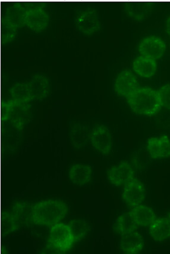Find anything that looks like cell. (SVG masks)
Returning a JSON list of instances; mask_svg holds the SVG:
<instances>
[{
    "instance_id": "9a60e30c",
    "label": "cell",
    "mask_w": 170,
    "mask_h": 254,
    "mask_svg": "<svg viewBox=\"0 0 170 254\" xmlns=\"http://www.w3.org/2000/svg\"><path fill=\"white\" fill-rule=\"evenodd\" d=\"M144 246V239L138 232H133L121 237L120 248L124 252L135 254L141 252Z\"/></svg>"
},
{
    "instance_id": "2e32d148",
    "label": "cell",
    "mask_w": 170,
    "mask_h": 254,
    "mask_svg": "<svg viewBox=\"0 0 170 254\" xmlns=\"http://www.w3.org/2000/svg\"><path fill=\"white\" fill-rule=\"evenodd\" d=\"M49 16L42 8L27 11L26 24L33 31L39 32L46 28Z\"/></svg>"
},
{
    "instance_id": "e575fe53",
    "label": "cell",
    "mask_w": 170,
    "mask_h": 254,
    "mask_svg": "<svg viewBox=\"0 0 170 254\" xmlns=\"http://www.w3.org/2000/svg\"></svg>"
},
{
    "instance_id": "ac0fdd59",
    "label": "cell",
    "mask_w": 170,
    "mask_h": 254,
    "mask_svg": "<svg viewBox=\"0 0 170 254\" xmlns=\"http://www.w3.org/2000/svg\"><path fill=\"white\" fill-rule=\"evenodd\" d=\"M90 130L86 126L78 123L72 127L71 140L73 145L77 149L86 146L90 139Z\"/></svg>"
},
{
    "instance_id": "6da1fadb",
    "label": "cell",
    "mask_w": 170,
    "mask_h": 254,
    "mask_svg": "<svg viewBox=\"0 0 170 254\" xmlns=\"http://www.w3.org/2000/svg\"><path fill=\"white\" fill-rule=\"evenodd\" d=\"M68 208L65 202L59 200L44 201L33 207V222L36 225H56L68 213Z\"/></svg>"
},
{
    "instance_id": "e0dca14e",
    "label": "cell",
    "mask_w": 170,
    "mask_h": 254,
    "mask_svg": "<svg viewBox=\"0 0 170 254\" xmlns=\"http://www.w3.org/2000/svg\"><path fill=\"white\" fill-rule=\"evenodd\" d=\"M27 11L20 2L14 3L7 8L5 18L14 26L22 27L26 24Z\"/></svg>"
},
{
    "instance_id": "d6a6232c",
    "label": "cell",
    "mask_w": 170,
    "mask_h": 254,
    "mask_svg": "<svg viewBox=\"0 0 170 254\" xmlns=\"http://www.w3.org/2000/svg\"><path fill=\"white\" fill-rule=\"evenodd\" d=\"M1 254H8V252L7 249H5V247H2V249L1 251Z\"/></svg>"
},
{
    "instance_id": "ba28073f",
    "label": "cell",
    "mask_w": 170,
    "mask_h": 254,
    "mask_svg": "<svg viewBox=\"0 0 170 254\" xmlns=\"http://www.w3.org/2000/svg\"><path fill=\"white\" fill-rule=\"evenodd\" d=\"M134 171L127 162H122L119 165L113 166L108 172L109 181L117 186L126 185L133 180Z\"/></svg>"
},
{
    "instance_id": "52a82bcc",
    "label": "cell",
    "mask_w": 170,
    "mask_h": 254,
    "mask_svg": "<svg viewBox=\"0 0 170 254\" xmlns=\"http://www.w3.org/2000/svg\"><path fill=\"white\" fill-rule=\"evenodd\" d=\"M145 194L144 186L138 180L133 179L124 187L123 198L130 206L136 207L144 200Z\"/></svg>"
},
{
    "instance_id": "4316f807",
    "label": "cell",
    "mask_w": 170,
    "mask_h": 254,
    "mask_svg": "<svg viewBox=\"0 0 170 254\" xmlns=\"http://www.w3.org/2000/svg\"><path fill=\"white\" fill-rule=\"evenodd\" d=\"M13 214L4 212L1 215V231L2 236L10 234V233L17 231L20 228Z\"/></svg>"
},
{
    "instance_id": "7a4b0ae2",
    "label": "cell",
    "mask_w": 170,
    "mask_h": 254,
    "mask_svg": "<svg viewBox=\"0 0 170 254\" xmlns=\"http://www.w3.org/2000/svg\"><path fill=\"white\" fill-rule=\"evenodd\" d=\"M127 101L135 113L145 116H153L162 107L158 92L148 87L138 88L127 97Z\"/></svg>"
},
{
    "instance_id": "8992f818",
    "label": "cell",
    "mask_w": 170,
    "mask_h": 254,
    "mask_svg": "<svg viewBox=\"0 0 170 254\" xmlns=\"http://www.w3.org/2000/svg\"><path fill=\"white\" fill-rule=\"evenodd\" d=\"M139 49L143 56L155 60L163 56L166 51V44L162 39L150 36L143 39Z\"/></svg>"
},
{
    "instance_id": "1f68e13d",
    "label": "cell",
    "mask_w": 170,
    "mask_h": 254,
    "mask_svg": "<svg viewBox=\"0 0 170 254\" xmlns=\"http://www.w3.org/2000/svg\"><path fill=\"white\" fill-rule=\"evenodd\" d=\"M166 28L167 32H168L170 36V17L169 18L168 21H167Z\"/></svg>"
},
{
    "instance_id": "83f0119b",
    "label": "cell",
    "mask_w": 170,
    "mask_h": 254,
    "mask_svg": "<svg viewBox=\"0 0 170 254\" xmlns=\"http://www.w3.org/2000/svg\"><path fill=\"white\" fill-rule=\"evenodd\" d=\"M16 27L14 26L4 17L1 22V40L4 43L10 42L16 33Z\"/></svg>"
},
{
    "instance_id": "4fadbf2b",
    "label": "cell",
    "mask_w": 170,
    "mask_h": 254,
    "mask_svg": "<svg viewBox=\"0 0 170 254\" xmlns=\"http://www.w3.org/2000/svg\"><path fill=\"white\" fill-rule=\"evenodd\" d=\"M34 205L27 202H17L12 208V214L20 226H27L33 222Z\"/></svg>"
},
{
    "instance_id": "5b68a950",
    "label": "cell",
    "mask_w": 170,
    "mask_h": 254,
    "mask_svg": "<svg viewBox=\"0 0 170 254\" xmlns=\"http://www.w3.org/2000/svg\"><path fill=\"white\" fill-rule=\"evenodd\" d=\"M90 141L99 152L107 155L113 146V138L110 130L104 126L95 127L91 132Z\"/></svg>"
},
{
    "instance_id": "5bb4252c",
    "label": "cell",
    "mask_w": 170,
    "mask_h": 254,
    "mask_svg": "<svg viewBox=\"0 0 170 254\" xmlns=\"http://www.w3.org/2000/svg\"><path fill=\"white\" fill-rule=\"evenodd\" d=\"M28 83L32 99H44L49 93V82L44 75H33Z\"/></svg>"
},
{
    "instance_id": "7402d4cb",
    "label": "cell",
    "mask_w": 170,
    "mask_h": 254,
    "mask_svg": "<svg viewBox=\"0 0 170 254\" xmlns=\"http://www.w3.org/2000/svg\"><path fill=\"white\" fill-rule=\"evenodd\" d=\"M150 232L156 241H163L170 238V223L168 219L160 218L155 220L150 226Z\"/></svg>"
},
{
    "instance_id": "cb8c5ba5",
    "label": "cell",
    "mask_w": 170,
    "mask_h": 254,
    "mask_svg": "<svg viewBox=\"0 0 170 254\" xmlns=\"http://www.w3.org/2000/svg\"><path fill=\"white\" fill-rule=\"evenodd\" d=\"M138 225L133 219L131 213H127L121 215L114 225V231L118 234L124 235L134 232Z\"/></svg>"
},
{
    "instance_id": "603a6c76",
    "label": "cell",
    "mask_w": 170,
    "mask_h": 254,
    "mask_svg": "<svg viewBox=\"0 0 170 254\" xmlns=\"http://www.w3.org/2000/svg\"><path fill=\"white\" fill-rule=\"evenodd\" d=\"M133 69L141 76L150 77L156 71L157 63L154 60L144 56L139 57L133 62Z\"/></svg>"
},
{
    "instance_id": "3957f363",
    "label": "cell",
    "mask_w": 170,
    "mask_h": 254,
    "mask_svg": "<svg viewBox=\"0 0 170 254\" xmlns=\"http://www.w3.org/2000/svg\"><path fill=\"white\" fill-rule=\"evenodd\" d=\"M4 120L23 128L32 117L31 106L28 102L11 100L4 104Z\"/></svg>"
},
{
    "instance_id": "f1b7e54d",
    "label": "cell",
    "mask_w": 170,
    "mask_h": 254,
    "mask_svg": "<svg viewBox=\"0 0 170 254\" xmlns=\"http://www.w3.org/2000/svg\"><path fill=\"white\" fill-rule=\"evenodd\" d=\"M157 92L159 94L161 105L170 110V84H167L162 87Z\"/></svg>"
},
{
    "instance_id": "4dcf8cb0",
    "label": "cell",
    "mask_w": 170,
    "mask_h": 254,
    "mask_svg": "<svg viewBox=\"0 0 170 254\" xmlns=\"http://www.w3.org/2000/svg\"><path fill=\"white\" fill-rule=\"evenodd\" d=\"M21 4L23 5V7L25 8L27 11H28L42 8L45 5V3L39 1H29L21 3Z\"/></svg>"
},
{
    "instance_id": "836d02e7",
    "label": "cell",
    "mask_w": 170,
    "mask_h": 254,
    "mask_svg": "<svg viewBox=\"0 0 170 254\" xmlns=\"http://www.w3.org/2000/svg\"><path fill=\"white\" fill-rule=\"evenodd\" d=\"M168 220H169V222H170V211L169 213L168 214Z\"/></svg>"
},
{
    "instance_id": "277c9868",
    "label": "cell",
    "mask_w": 170,
    "mask_h": 254,
    "mask_svg": "<svg viewBox=\"0 0 170 254\" xmlns=\"http://www.w3.org/2000/svg\"><path fill=\"white\" fill-rule=\"evenodd\" d=\"M48 243L65 252L71 249L75 241L69 226L63 223L53 226L50 231Z\"/></svg>"
},
{
    "instance_id": "30bf717a",
    "label": "cell",
    "mask_w": 170,
    "mask_h": 254,
    "mask_svg": "<svg viewBox=\"0 0 170 254\" xmlns=\"http://www.w3.org/2000/svg\"><path fill=\"white\" fill-rule=\"evenodd\" d=\"M139 88L136 77L131 71L124 70L118 75L115 83V90L118 95L129 97Z\"/></svg>"
},
{
    "instance_id": "8fae6325",
    "label": "cell",
    "mask_w": 170,
    "mask_h": 254,
    "mask_svg": "<svg viewBox=\"0 0 170 254\" xmlns=\"http://www.w3.org/2000/svg\"><path fill=\"white\" fill-rule=\"evenodd\" d=\"M77 25L82 32L86 34H92L100 28L98 13L94 9H87L79 15Z\"/></svg>"
},
{
    "instance_id": "ffe728a7",
    "label": "cell",
    "mask_w": 170,
    "mask_h": 254,
    "mask_svg": "<svg viewBox=\"0 0 170 254\" xmlns=\"http://www.w3.org/2000/svg\"><path fill=\"white\" fill-rule=\"evenodd\" d=\"M92 168L89 166L75 165L70 169V179L77 185L83 186L89 182L92 177Z\"/></svg>"
},
{
    "instance_id": "44dd1931",
    "label": "cell",
    "mask_w": 170,
    "mask_h": 254,
    "mask_svg": "<svg viewBox=\"0 0 170 254\" xmlns=\"http://www.w3.org/2000/svg\"><path fill=\"white\" fill-rule=\"evenodd\" d=\"M130 213L136 223L139 226H151L156 220V216L154 211L145 205H138Z\"/></svg>"
},
{
    "instance_id": "7c38bea8",
    "label": "cell",
    "mask_w": 170,
    "mask_h": 254,
    "mask_svg": "<svg viewBox=\"0 0 170 254\" xmlns=\"http://www.w3.org/2000/svg\"><path fill=\"white\" fill-rule=\"evenodd\" d=\"M147 148L151 158H166L170 156V140L167 135L152 137L147 142Z\"/></svg>"
},
{
    "instance_id": "d4e9b609",
    "label": "cell",
    "mask_w": 170,
    "mask_h": 254,
    "mask_svg": "<svg viewBox=\"0 0 170 254\" xmlns=\"http://www.w3.org/2000/svg\"><path fill=\"white\" fill-rule=\"evenodd\" d=\"M69 227L75 242H77L83 239L90 230L89 224L84 220L77 219L72 220L69 224Z\"/></svg>"
},
{
    "instance_id": "f546056e",
    "label": "cell",
    "mask_w": 170,
    "mask_h": 254,
    "mask_svg": "<svg viewBox=\"0 0 170 254\" xmlns=\"http://www.w3.org/2000/svg\"><path fill=\"white\" fill-rule=\"evenodd\" d=\"M40 254H66V252L54 246L52 244L48 243Z\"/></svg>"
},
{
    "instance_id": "d6986e66",
    "label": "cell",
    "mask_w": 170,
    "mask_h": 254,
    "mask_svg": "<svg viewBox=\"0 0 170 254\" xmlns=\"http://www.w3.org/2000/svg\"><path fill=\"white\" fill-rule=\"evenodd\" d=\"M151 2L130 1L124 5L127 13L136 20H142L147 17L153 7Z\"/></svg>"
},
{
    "instance_id": "9c48e42d",
    "label": "cell",
    "mask_w": 170,
    "mask_h": 254,
    "mask_svg": "<svg viewBox=\"0 0 170 254\" xmlns=\"http://www.w3.org/2000/svg\"><path fill=\"white\" fill-rule=\"evenodd\" d=\"M2 129V145L5 150L14 151L22 140L23 128L4 120Z\"/></svg>"
},
{
    "instance_id": "484cf974",
    "label": "cell",
    "mask_w": 170,
    "mask_h": 254,
    "mask_svg": "<svg viewBox=\"0 0 170 254\" xmlns=\"http://www.w3.org/2000/svg\"><path fill=\"white\" fill-rule=\"evenodd\" d=\"M10 92L12 98L14 101L28 102L32 99L28 83H16L11 87Z\"/></svg>"
}]
</instances>
